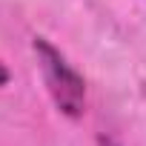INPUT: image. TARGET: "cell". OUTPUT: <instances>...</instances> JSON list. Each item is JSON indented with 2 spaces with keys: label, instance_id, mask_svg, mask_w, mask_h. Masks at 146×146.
Instances as JSON below:
<instances>
[{
  "label": "cell",
  "instance_id": "obj_1",
  "mask_svg": "<svg viewBox=\"0 0 146 146\" xmlns=\"http://www.w3.org/2000/svg\"><path fill=\"white\" fill-rule=\"evenodd\" d=\"M32 49H35L43 83H46L54 106L63 115H69V117H80L83 109H86V80L72 69V63L46 37H35L32 40Z\"/></svg>",
  "mask_w": 146,
  "mask_h": 146
},
{
  "label": "cell",
  "instance_id": "obj_2",
  "mask_svg": "<svg viewBox=\"0 0 146 146\" xmlns=\"http://www.w3.org/2000/svg\"><path fill=\"white\" fill-rule=\"evenodd\" d=\"M3 83H9V72H6L3 63H0V86H3Z\"/></svg>",
  "mask_w": 146,
  "mask_h": 146
}]
</instances>
